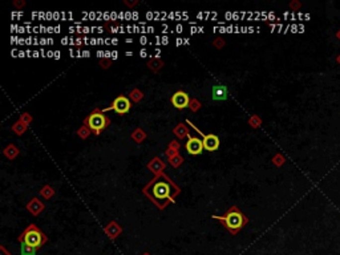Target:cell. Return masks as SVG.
Instances as JSON below:
<instances>
[{
  "mask_svg": "<svg viewBox=\"0 0 340 255\" xmlns=\"http://www.w3.org/2000/svg\"><path fill=\"white\" fill-rule=\"evenodd\" d=\"M214 218L222 221V222L225 223V226H226L233 234H235V233L243 226V223H245V218H243V215L241 214V211H239L237 207L230 209V210L227 211V214L223 215V217H214Z\"/></svg>",
  "mask_w": 340,
  "mask_h": 255,
  "instance_id": "1",
  "label": "cell"
},
{
  "mask_svg": "<svg viewBox=\"0 0 340 255\" xmlns=\"http://www.w3.org/2000/svg\"><path fill=\"white\" fill-rule=\"evenodd\" d=\"M19 239L21 241V243H25V245L35 247V249H39L44 242V237L41 234V231L37 230L35 226H29Z\"/></svg>",
  "mask_w": 340,
  "mask_h": 255,
  "instance_id": "2",
  "label": "cell"
},
{
  "mask_svg": "<svg viewBox=\"0 0 340 255\" xmlns=\"http://www.w3.org/2000/svg\"><path fill=\"white\" fill-rule=\"evenodd\" d=\"M106 117L102 114V112H93L90 114L88 120H86V124L89 126L90 129L93 130L94 133L98 134L101 132L104 128L106 126Z\"/></svg>",
  "mask_w": 340,
  "mask_h": 255,
  "instance_id": "3",
  "label": "cell"
},
{
  "mask_svg": "<svg viewBox=\"0 0 340 255\" xmlns=\"http://www.w3.org/2000/svg\"><path fill=\"white\" fill-rule=\"evenodd\" d=\"M110 109L114 110V112L118 114H125L130 110V101L125 97V96H120V97H117L116 100H114L112 106L106 108L105 110H110ZM105 110H104V112H105Z\"/></svg>",
  "mask_w": 340,
  "mask_h": 255,
  "instance_id": "4",
  "label": "cell"
},
{
  "mask_svg": "<svg viewBox=\"0 0 340 255\" xmlns=\"http://www.w3.org/2000/svg\"><path fill=\"white\" fill-rule=\"evenodd\" d=\"M195 130L202 134V138H203L202 142H203V146H205V149L209 150V152H214V150L218 149V146H219L218 136H215V134H203L202 132H201L199 129H197V128H195Z\"/></svg>",
  "mask_w": 340,
  "mask_h": 255,
  "instance_id": "5",
  "label": "cell"
},
{
  "mask_svg": "<svg viewBox=\"0 0 340 255\" xmlns=\"http://www.w3.org/2000/svg\"><path fill=\"white\" fill-rule=\"evenodd\" d=\"M186 149L189 154H191V156H197V154L202 153V150L205 149V146H203V142L201 141L199 138L190 137L189 138V141L186 142Z\"/></svg>",
  "mask_w": 340,
  "mask_h": 255,
  "instance_id": "6",
  "label": "cell"
},
{
  "mask_svg": "<svg viewBox=\"0 0 340 255\" xmlns=\"http://www.w3.org/2000/svg\"><path fill=\"white\" fill-rule=\"evenodd\" d=\"M171 104L177 108V109H183L189 105V94L185 92H175L171 97Z\"/></svg>",
  "mask_w": 340,
  "mask_h": 255,
  "instance_id": "7",
  "label": "cell"
},
{
  "mask_svg": "<svg viewBox=\"0 0 340 255\" xmlns=\"http://www.w3.org/2000/svg\"><path fill=\"white\" fill-rule=\"evenodd\" d=\"M211 97L215 101H225L229 97V90L226 85H215L211 90Z\"/></svg>",
  "mask_w": 340,
  "mask_h": 255,
  "instance_id": "8",
  "label": "cell"
},
{
  "mask_svg": "<svg viewBox=\"0 0 340 255\" xmlns=\"http://www.w3.org/2000/svg\"><path fill=\"white\" fill-rule=\"evenodd\" d=\"M153 193L156 195V198L162 199V198H168L169 197V186L164 182L157 183L153 189Z\"/></svg>",
  "mask_w": 340,
  "mask_h": 255,
  "instance_id": "9",
  "label": "cell"
},
{
  "mask_svg": "<svg viewBox=\"0 0 340 255\" xmlns=\"http://www.w3.org/2000/svg\"><path fill=\"white\" fill-rule=\"evenodd\" d=\"M36 251L37 249H35V247L28 246V245H25V243H21L20 255H36Z\"/></svg>",
  "mask_w": 340,
  "mask_h": 255,
  "instance_id": "10",
  "label": "cell"
}]
</instances>
